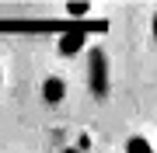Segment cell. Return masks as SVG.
Here are the masks:
<instances>
[{
	"mask_svg": "<svg viewBox=\"0 0 157 153\" xmlns=\"http://www.w3.org/2000/svg\"><path fill=\"white\" fill-rule=\"evenodd\" d=\"M87 42V31H63L59 35V52L63 56H73V52H80Z\"/></svg>",
	"mask_w": 157,
	"mask_h": 153,
	"instance_id": "7a4b0ae2",
	"label": "cell"
},
{
	"mask_svg": "<svg viewBox=\"0 0 157 153\" xmlns=\"http://www.w3.org/2000/svg\"><path fill=\"white\" fill-rule=\"evenodd\" d=\"M67 14L70 17H84L87 14V0H70V4H67Z\"/></svg>",
	"mask_w": 157,
	"mask_h": 153,
	"instance_id": "5b68a950",
	"label": "cell"
},
{
	"mask_svg": "<svg viewBox=\"0 0 157 153\" xmlns=\"http://www.w3.org/2000/svg\"><path fill=\"white\" fill-rule=\"evenodd\" d=\"M0 84H4V73H0Z\"/></svg>",
	"mask_w": 157,
	"mask_h": 153,
	"instance_id": "8992f818",
	"label": "cell"
},
{
	"mask_svg": "<svg viewBox=\"0 0 157 153\" xmlns=\"http://www.w3.org/2000/svg\"><path fill=\"white\" fill-rule=\"evenodd\" d=\"M52 31H108V21L67 17V21H42V17H0V35H52Z\"/></svg>",
	"mask_w": 157,
	"mask_h": 153,
	"instance_id": "6da1fadb",
	"label": "cell"
},
{
	"mask_svg": "<svg viewBox=\"0 0 157 153\" xmlns=\"http://www.w3.org/2000/svg\"><path fill=\"white\" fill-rule=\"evenodd\" d=\"M126 153H154V150H150V143H147L143 136H133L126 143Z\"/></svg>",
	"mask_w": 157,
	"mask_h": 153,
	"instance_id": "277c9868",
	"label": "cell"
},
{
	"mask_svg": "<svg viewBox=\"0 0 157 153\" xmlns=\"http://www.w3.org/2000/svg\"><path fill=\"white\" fill-rule=\"evenodd\" d=\"M59 97H63V80L49 77L45 80V101H59Z\"/></svg>",
	"mask_w": 157,
	"mask_h": 153,
	"instance_id": "3957f363",
	"label": "cell"
}]
</instances>
